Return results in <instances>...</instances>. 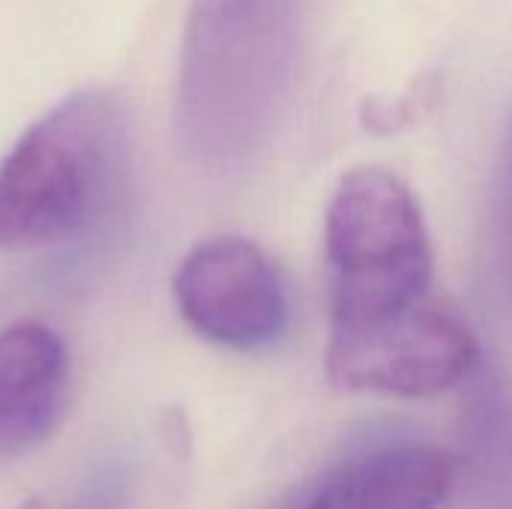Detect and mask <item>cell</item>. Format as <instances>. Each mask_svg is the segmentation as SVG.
Wrapping results in <instances>:
<instances>
[{"label": "cell", "instance_id": "6da1fadb", "mask_svg": "<svg viewBox=\"0 0 512 509\" xmlns=\"http://www.w3.org/2000/svg\"><path fill=\"white\" fill-rule=\"evenodd\" d=\"M300 42V0H192L174 126L195 168L228 177L258 159L288 105Z\"/></svg>", "mask_w": 512, "mask_h": 509}, {"label": "cell", "instance_id": "7a4b0ae2", "mask_svg": "<svg viewBox=\"0 0 512 509\" xmlns=\"http://www.w3.org/2000/svg\"><path fill=\"white\" fill-rule=\"evenodd\" d=\"M126 117L105 90L42 114L0 162V255L66 243L111 207L126 168Z\"/></svg>", "mask_w": 512, "mask_h": 509}, {"label": "cell", "instance_id": "3957f363", "mask_svg": "<svg viewBox=\"0 0 512 509\" xmlns=\"http://www.w3.org/2000/svg\"><path fill=\"white\" fill-rule=\"evenodd\" d=\"M324 267L333 321L378 318L429 297L432 237L402 177L366 165L336 183L324 213Z\"/></svg>", "mask_w": 512, "mask_h": 509}, {"label": "cell", "instance_id": "277c9868", "mask_svg": "<svg viewBox=\"0 0 512 509\" xmlns=\"http://www.w3.org/2000/svg\"><path fill=\"white\" fill-rule=\"evenodd\" d=\"M480 366L471 327L429 297L363 321H333L327 375L342 390L420 399L462 384Z\"/></svg>", "mask_w": 512, "mask_h": 509}, {"label": "cell", "instance_id": "5b68a950", "mask_svg": "<svg viewBox=\"0 0 512 509\" xmlns=\"http://www.w3.org/2000/svg\"><path fill=\"white\" fill-rule=\"evenodd\" d=\"M174 303L183 321L207 342L258 351L288 327V294L267 252L234 234L192 246L174 273Z\"/></svg>", "mask_w": 512, "mask_h": 509}, {"label": "cell", "instance_id": "8992f818", "mask_svg": "<svg viewBox=\"0 0 512 509\" xmlns=\"http://www.w3.org/2000/svg\"><path fill=\"white\" fill-rule=\"evenodd\" d=\"M66 393L69 354L51 327L18 321L0 330V459L45 441L63 414Z\"/></svg>", "mask_w": 512, "mask_h": 509}, {"label": "cell", "instance_id": "52a82bcc", "mask_svg": "<svg viewBox=\"0 0 512 509\" xmlns=\"http://www.w3.org/2000/svg\"><path fill=\"white\" fill-rule=\"evenodd\" d=\"M453 456L396 444L327 474L288 509H438L453 489Z\"/></svg>", "mask_w": 512, "mask_h": 509}, {"label": "cell", "instance_id": "ba28073f", "mask_svg": "<svg viewBox=\"0 0 512 509\" xmlns=\"http://www.w3.org/2000/svg\"><path fill=\"white\" fill-rule=\"evenodd\" d=\"M504 195H507V216L512 225V132H510V147H507V168H504Z\"/></svg>", "mask_w": 512, "mask_h": 509}, {"label": "cell", "instance_id": "9c48e42d", "mask_svg": "<svg viewBox=\"0 0 512 509\" xmlns=\"http://www.w3.org/2000/svg\"><path fill=\"white\" fill-rule=\"evenodd\" d=\"M18 509H39V504H24V507H18Z\"/></svg>", "mask_w": 512, "mask_h": 509}]
</instances>
